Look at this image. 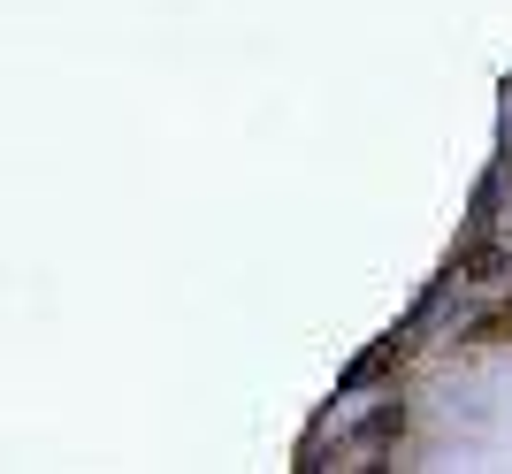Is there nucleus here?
I'll list each match as a JSON object with an SVG mask.
<instances>
[]
</instances>
